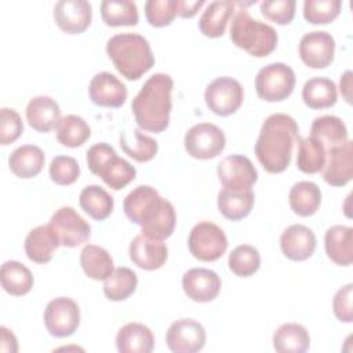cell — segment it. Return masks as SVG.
<instances>
[{
	"mask_svg": "<svg viewBox=\"0 0 353 353\" xmlns=\"http://www.w3.org/2000/svg\"><path fill=\"white\" fill-rule=\"evenodd\" d=\"M299 139L296 121L290 114L273 113L263 121L254 152L268 172L280 174L290 165Z\"/></svg>",
	"mask_w": 353,
	"mask_h": 353,
	"instance_id": "1",
	"label": "cell"
},
{
	"mask_svg": "<svg viewBox=\"0 0 353 353\" xmlns=\"http://www.w3.org/2000/svg\"><path fill=\"white\" fill-rule=\"evenodd\" d=\"M174 80L170 74L154 73L134 97L131 109L141 130L161 132L170 124Z\"/></svg>",
	"mask_w": 353,
	"mask_h": 353,
	"instance_id": "2",
	"label": "cell"
},
{
	"mask_svg": "<svg viewBox=\"0 0 353 353\" xmlns=\"http://www.w3.org/2000/svg\"><path fill=\"white\" fill-rule=\"evenodd\" d=\"M106 54L127 80H138L154 65L149 41L139 33H119L106 43Z\"/></svg>",
	"mask_w": 353,
	"mask_h": 353,
	"instance_id": "3",
	"label": "cell"
},
{
	"mask_svg": "<svg viewBox=\"0 0 353 353\" xmlns=\"http://www.w3.org/2000/svg\"><path fill=\"white\" fill-rule=\"evenodd\" d=\"M232 43L255 58H263L277 47V32L273 26L254 19L241 7L236 10L230 26Z\"/></svg>",
	"mask_w": 353,
	"mask_h": 353,
	"instance_id": "4",
	"label": "cell"
},
{
	"mask_svg": "<svg viewBox=\"0 0 353 353\" xmlns=\"http://www.w3.org/2000/svg\"><path fill=\"white\" fill-rule=\"evenodd\" d=\"M85 160L90 171L113 190L125 188L137 176L135 167L125 159L119 157L113 146L106 142L92 145L87 150Z\"/></svg>",
	"mask_w": 353,
	"mask_h": 353,
	"instance_id": "5",
	"label": "cell"
},
{
	"mask_svg": "<svg viewBox=\"0 0 353 353\" xmlns=\"http://www.w3.org/2000/svg\"><path fill=\"white\" fill-rule=\"evenodd\" d=\"M295 83L296 77L291 66L283 62H273L256 73L255 91L263 101L280 102L292 94Z\"/></svg>",
	"mask_w": 353,
	"mask_h": 353,
	"instance_id": "6",
	"label": "cell"
},
{
	"mask_svg": "<svg viewBox=\"0 0 353 353\" xmlns=\"http://www.w3.org/2000/svg\"><path fill=\"white\" fill-rule=\"evenodd\" d=\"M188 247L196 259L214 262L226 252L228 237L216 223L203 221L192 228L188 237Z\"/></svg>",
	"mask_w": 353,
	"mask_h": 353,
	"instance_id": "7",
	"label": "cell"
},
{
	"mask_svg": "<svg viewBox=\"0 0 353 353\" xmlns=\"http://www.w3.org/2000/svg\"><path fill=\"white\" fill-rule=\"evenodd\" d=\"M183 143L189 156L199 160H210L222 153L226 138L218 125L212 123H199L188 130Z\"/></svg>",
	"mask_w": 353,
	"mask_h": 353,
	"instance_id": "8",
	"label": "cell"
},
{
	"mask_svg": "<svg viewBox=\"0 0 353 353\" xmlns=\"http://www.w3.org/2000/svg\"><path fill=\"white\" fill-rule=\"evenodd\" d=\"M208 109L218 116H230L239 110L244 99V90L240 81L222 76L212 80L204 92Z\"/></svg>",
	"mask_w": 353,
	"mask_h": 353,
	"instance_id": "9",
	"label": "cell"
},
{
	"mask_svg": "<svg viewBox=\"0 0 353 353\" xmlns=\"http://www.w3.org/2000/svg\"><path fill=\"white\" fill-rule=\"evenodd\" d=\"M43 319L50 335L66 338L74 334L80 325V309L72 298L58 296L47 303Z\"/></svg>",
	"mask_w": 353,
	"mask_h": 353,
	"instance_id": "10",
	"label": "cell"
},
{
	"mask_svg": "<svg viewBox=\"0 0 353 353\" xmlns=\"http://www.w3.org/2000/svg\"><path fill=\"white\" fill-rule=\"evenodd\" d=\"M50 225L63 247L83 245L91 237L90 223L73 207L58 208L52 214Z\"/></svg>",
	"mask_w": 353,
	"mask_h": 353,
	"instance_id": "11",
	"label": "cell"
},
{
	"mask_svg": "<svg viewBox=\"0 0 353 353\" xmlns=\"http://www.w3.org/2000/svg\"><path fill=\"white\" fill-rule=\"evenodd\" d=\"M205 330L193 319L174 321L165 332V343L174 353H196L205 345Z\"/></svg>",
	"mask_w": 353,
	"mask_h": 353,
	"instance_id": "12",
	"label": "cell"
},
{
	"mask_svg": "<svg viewBox=\"0 0 353 353\" xmlns=\"http://www.w3.org/2000/svg\"><path fill=\"white\" fill-rule=\"evenodd\" d=\"M218 178L223 188L232 190H247L258 181V172L252 161L243 154L223 157L216 167Z\"/></svg>",
	"mask_w": 353,
	"mask_h": 353,
	"instance_id": "13",
	"label": "cell"
},
{
	"mask_svg": "<svg viewBox=\"0 0 353 353\" xmlns=\"http://www.w3.org/2000/svg\"><path fill=\"white\" fill-rule=\"evenodd\" d=\"M299 57L312 69H324L334 61L335 40L324 30L305 33L299 41Z\"/></svg>",
	"mask_w": 353,
	"mask_h": 353,
	"instance_id": "14",
	"label": "cell"
},
{
	"mask_svg": "<svg viewBox=\"0 0 353 353\" xmlns=\"http://www.w3.org/2000/svg\"><path fill=\"white\" fill-rule=\"evenodd\" d=\"M164 197L149 185H139L132 189L123 201V210L127 218L139 226L150 221L160 208Z\"/></svg>",
	"mask_w": 353,
	"mask_h": 353,
	"instance_id": "15",
	"label": "cell"
},
{
	"mask_svg": "<svg viewBox=\"0 0 353 353\" xmlns=\"http://www.w3.org/2000/svg\"><path fill=\"white\" fill-rule=\"evenodd\" d=\"M323 178L331 186H345L353 178V142L346 141L342 145L325 150V163Z\"/></svg>",
	"mask_w": 353,
	"mask_h": 353,
	"instance_id": "16",
	"label": "cell"
},
{
	"mask_svg": "<svg viewBox=\"0 0 353 353\" xmlns=\"http://www.w3.org/2000/svg\"><path fill=\"white\" fill-rule=\"evenodd\" d=\"M92 7L85 0H59L54 7V21L68 34H80L91 23Z\"/></svg>",
	"mask_w": 353,
	"mask_h": 353,
	"instance_id": "17",
	"label": "cell"
},
{
	"mask_svg": "<svg viewBox=\"0 0 353 353\" xmlns=\"http://www.w3.org/2000/svg\"><path fill=\"white\" fill-rule=\"evenodd\" d=\"M127 87L109 72L97 73L88 85V95L94 105L102 108H120L127 99Z\"/></svg>",
	"mask_w": 353,
	"mask_h": 353,
	"instance_id": "18",
	"label": "cell"
},
{
	"mask_svg": "<svg viewBox=\"0 0 353 353\" xmlns=\"http://www.w3.org/2000/svg\"><path fill=\"white\" fill-rule=\"evenodd\" d=\"M219 276L205 268H192L182 276V288L194 302H211L221 292Z\"/></svg>",
	"mask_w": 353,
	"mask_h": 353,
	"instance_id": "19",
	"label": "cell"
},
{
	"mask_svg": "<svg viewBox=\"0 0 353 353\" xmlns=\"http://www.w3.org/2000/svg\"><path fill=\"white\" fill-rule=\"evenodd\" d=\"M316 236L312 229L305 225H290L280 236V248L285 258L291 261H306L314 254Z\"/></svg>",
	"mask_w": 353,
	"mask_h": 353,
	"instance_id": "20",
	"label": "cell"
},
{
	"mask_svg": "<svg viewBox=\"0 0 353 353\" xmlns=\"http://www.w3.org/2000/svg\"><path fill=\"white\" fill-rule=\"evenodd\" d=\"M130 259L143 270H156L161 268L168 256V250L163 240H152L143 234L132 239L128 248Z\"/></svg>",
	"mask_w": 353,
	"mask_h": 353,
	"instance_id": "21",
	"label": "cell"
},
{
	"mask_svg": "<svg viewBox=\"0 0 353 353\" xmlns=\"http://www.w3.org/2000/svg\"><path fill=\"white\" fill-rule=\"evenodd\" d=\"M26 120L39 132H48L61 120V108L48 95L33 97L26 106Z\"/></svg>",
	"mask_w": 353,
	"mask_h": 353,
	"instance_id": "22",
	"label": "cell"
},
{
	"mask_svg": "<svg viewBox=\"0 0 353 353\" xmlns=\"http://www.w3.org/2000/svg\"><path fill=\"white\" fill-rule=\"evenodd\" d=\"M59 245L61 243L50 223L32 229L25 239L26 256L36 263L50 262Z\"/></svg>",
	"mask_w": 353,
	"mask_h": 353,
	"instance_id": "23",
	"label": "cell"
},
{
	"mask_svg": "<svg viewBox=\"0 0 353 353\" xmlns=\"http://www.w3.org/2000/svg\"><path fill=\"white\" fill-rule=\"evenodd\" d=\"M327 256L339 266H349L353 261V229L345 225H334L324 234Z\"/></svg>",
	"mask_w": 353,
	"mask_h": 353,
	"instance_id": "24",
	"label": "cell"
},
{
	"mask_svg": "<svg viewBox=\"0 0 353 353\" xmlns=\"http://www.w3.org/2000/svg\"><path fill=\"white\" fill-rule=\"evenodd\" d=\"M116 347L120 353H150L154 347L153 332L141 323H127L117 331Z\"/></svg>",
	"mask_w": 353,
	"mask_h": 353,
	"instance_id": "25",
	"label": "cell"
},
{
	"mask_svg": "<svg viewBox=\"0 0 353 353\" xmlns=\"http://www.w3.org/2000/svg\"><path fill=\"white\" fill-rule=\"evenodd\" d=\"M234 1H211L199 19L200 32L211 39L221 37L236 12Z\"/></svg>",
	"mask_w": 353,
	"mask_h": 353,
	"instance_id": "26",
	"label": "cell"
},
{
	"mask_svg": "<svg viewBox=\"0 0 353 353\" xmlns=\"http://www.w3.org/2000/svg\"><path fill=\"white\" fill-rule=\"evenodd\" d=\"M44 152L36 145H22L14 149L8 157L11 172L22 179L39 175L44 167Z\"/></svg>",
	"mask_w": 353,
	"mask_h": 353,
	"instance_id": "27",
	"label": "cell"
},
{
	"mask_svg": "<svg viewBox=\"0 0 353 353\" xmlns=\"http://www.w3.org/2000/svg\"><path fill=\"white\" fill-rule=\"evenodd\" d=\"M273 347L279 353H305L310 347L309 331L298 323L281 324L273 334Z\"/></svg>",
	"mask_w": 353,
	"mask_h": 353,
	"instance_id": "28",
	"label": "cell"
},
{
	"mask_svg": "<svg viewBox=\"0 0 353 353\" xmlns=\"http://www.w3.org/2000/svg\"><path fill=\"white\" fill-rule=\"evenodd\" d=\"M255 196L251 189L232 190L223 188L218 193V210L229 221L245 218L254 207Z\"/></svg>",
	"mask_w": 353,
	"mask_h": 353,
	"instance_id": "29",
	"label": "cell"
},
{
	"mask_svg": "<svg viewBox=\"0 0 353 353\" xmlns=\"http://www.w3.org/2000/svg\"><path fill=\"white\" fill-rule=\"evenodd\" d=\"M302 99L310 109L331 108L338 99L336 85L331 79L321 76L312 77L303 84Z\"/></svg>",
	"mask_w": 353,
	"mask_h": 353,
	"instance_id": "30",
	"label": "cell"
},
{
	"mask_svg": "<svg viewBox=\"0 0 353 353\" xmlns=\"http://www.w3.org/2000/svg\"><path fill=\"white\" fill-rule=\"evenodd\" d=\"M288 201L291 210L299 216H310L321 204V190L310 181H299L290 189Z\"/></svg>",
	"mask_w": 353,
	"mask_h": 353,
	"instance_id": "31",
	"label": "cell"
},
{
	"mask_svg": "<svg viewBox=\"0 0 353 353\" xmlns=\"http://www.w3.org/2000/svg\"><path fill=\"white\" fill-rule=\"evenodd\" d=\"M310 137L316 138L327 150L347 141V128L342 119L324 114L313 120L310 125Z\"/></svg>",
	"mask_w": 353,
	"mask_h": 353,
	"instance_id": "32",
	"label": "cell"
},
{
	"mask_svg": "<svg viewBox=\"0 0 353 353\" xmlns=\"http://www.w3.org/2000/svg\"><path fill=\"white\" fill-rule=\"evenodd\" d=\"M3 290L14 296L26 295L33 287V274L29 268L18 261H7L0 269Z\"/></svg>",
	"mask_w": 353,
	"mask_h": 353,
	"instance_id": "33",
	"label": "cell"
},
{
	"mask_svg": "<svg viewBox=\"0 0 353 353\" xmlns=\"http://www.w3.org/2000/svg\"><path fill=\"white\" fill-rule=\"evenodd\" d=\"M80 265L92 280H105L114 270L113 259L108 250L95 244H85L80 252Z\"/></svg>",
	"mask_w": 353,
	"mask_h": 353,
	"instance_id": "34",
	"label": "cell"
},
{
	"mask_svg": "<svg viewBox=\"0 0 353 353\" xmlns=\"http://www.w3.org/2000/svg\"><path fill=\"white\" fill-rule=\"evenodd\" d=\"M81 210L95 221L106 219L113 211V197L99 185H88L79 194Z\"/></svg>",
	"mask_w": 353,
	"mask_h": 353,
	"instance_id": "35",
	"label": "cell"
},
{
	"mask_svg": "<svg viewBox=\"0 0 353 353\" xmlns=\"http://www.w3.org/2000/svg\"><path fill=\"white\" fill-rule=\"evenodd\" d=\"M138 285V277L134 270L125 266L116 268L103 281V294L109 301L120 302L130 298Z\"/></svg>",
	"mask_w": 353,
	"mask_h": 353,
	"instance_id": "36",
	"label": "cell"
},
{
	"mask_svg": "<svg viewBox=\"0 0 353 353\" xmlns=\"http://www.w3.org/2000/svg\"><path fill=\"white\" fill-rule=\"evenodd\" d=\"M55 134L61 145L79 148L91 137V128L83 117L77 114H66L58 121Z\"/></svg>",
	"mask_w": 353,
	"mask_h": 353,
	"instance_id": "37",
	"label": "cell"
},
{
	"mask_svg": "<svg viewBox=\"0 0 353 353\" xmlns=\"http://www.w3.org/2000/svg\"><path fill=\"white\" fill-rule=\"evenodd\" d=\"M101 17L108 26H135L139 21L138 8L130 0H103L101 3Z\"/></svg>",
	"mask_w": 353,
	"mask_h": 353,
	"instance_id": "38",
	"label": "cell"
},
{
	"mask_svg": "<svg viewBox=\"0 0 353 353\" xmlns=\"http://www.w3.org/2000/svg\"><path fill=\"white\" fill-rule=\"evenodd\" d=\"M175 223L176 214L174 205L164 199L154 216L141 226V234L152 240H165L172 234Z\"/></svg>",
	"mask_w": 353,
	"mask_h": 353,
	"instance_id": "39",
	"label": "cell"
},
{
	"mask_svg": "<svg viewBox=\"0 0 353 353\" xmlns=\"http://www.w3.org/2000/svg\"><path fill=\"white\" fill-rule=\"evenodd\" d=\"M120 146L125 154L139 163L152 160L159 150L157 142L152 137L145 135L141 130H132V135L120 132Z\"/></svg>",
	"mask_w": 353,
	"mask_h": 353,
	"instance_id": "40",
	"label": "cell"
},
{
	"mask_svg": "<svg viewBox=\"0 0 353 353\" xmlns=\"http://www.w3.org/2000/svg\"><path fill=\"white\" fill-rule=\"evenodd\" d=\"M325 163V149L313 137H306L298 142L296 167L305 174L320 172Z\"/></svg>",
	"mask_w": 353,
	"mask_h": 353,
	"instance_id": "41",
	"label": "cell"
},
{
	"mask_svg": "<svg viewBox=\"0 0 353 353\" xmlns=\"http://www.w3.org/2000/svg\"><path fill=\"white\" fill-rule=\"evenodd\" d=\"M229 269L239 277L252 276L261 266V255L258 250L250 244L237 245L228 259Z\"/></svg>",
	"mask_w": 353,
	"mask_h": 353,
	"instance_id": "42",
	"label": "cell"
},
{
	"mask_svg": "<svg viewBox=\"0 0 353 353\" xmlns=\"http://www.w3.org/2000/svg\"><path fill=\"white\" fill-rule=\"evenodd\" d=\"M341 8V0H305L303 18L313 25H325L339 15Z\"/></svg>",
	"mask_w": 353,
	"mask_h": 353,
	"instance_id": "43",
	"label": "cell"
},
{
	"mask_svg": "<svg viewBox=\"0 0 353 353\" xmlns=\"http://www.w3.org/2000/svg\"><path fill=\"white\" fill-rule=\"evenodd\" d=\"M50 178L54 183L68 186L74 183L80 175V167L74 157L55 156L50 163Z\"/></svg>",
	"mask_w": 353,
	"mask_h": 353,
	"instance_id": "44",
	"label": "cell"
},
{
	"mask_svg": "<svg viewBox=\"0 0 353 353\" xmlns=\"http://www.w3.org/2000/svg\"><path fill=\"white\" fill-rule=\"evenodd\" d=\"M178 0H148L145 3V17L154 28L170 25L176 17Z\"/></svg>",
	"mask_w": 353,
	"mask_h": 353,
	"instance_id": "45",
	"label": "cell"
},
{
	"mask_svg": "<svg viewBox=\"0 0 353 353\" xmlns=\"http://www.w3.org/2000/svg\"><path fill=\"white\" fill-rule=\"evenodd\" d=\"M23 132V123L19 113L11 108L0 110V143L10 145L15 142Z\"/></svg>",
	"mask_w": 353,
	"mask_h": 353,
	"instance_id": "46",
	"label": "cell"
},
{
	"mask_svg": "<svg viewBox=\"0 0 353 353\" xmlns=\"http://www.w3.org/2000/svg\"><path fill=\"white\" fill-rule=\"evenodd\" d=\"M295 0H276V1H262L261 12L269 21L277 25H288L295 17Z\"/></svg>",
	"mask_w": 353,
	"mask_h": 353,
	"instance_id": "47",
	"label": "cell"
},
{
	"mask_svg": "<svg viewBox=\"0 0 353 353\" xmlns=\"http://www.w3.org/2000/svg\"><path fill=\"white\" fill-rule=\"evenodd\" d=\"M352 294H353V284L349 283V284L341 287L336 291V294L332 299L334 314L342 323H352L353 321Z\"/></svg>",
	"mask_w": 353,
	"mask_h": 353,
	"instance_id": "48",
	"label": "cell"
},
{
	"mask_svg": "<svg viewBox=\"0 0 353 353\" xmlns=\"http://www.w3.org/2000/svg\"><path fill=\"white\" fill-rule=\"evenodd\" d=\"M204 0H178V8H176V15L182 18H192L197 14V11L201 8L204 4Z\"/></svg>",
	"mask_w": 353,
	"mask_h": 353,
	"instance_id": "49",
	"label": "cell"
},
{
	"mask_svg": "<svg viewBox=\"0 0 353 353\" xmlns=\"http://www.w3.org/2000/svg\"><path fill=\"white\" fill-rule=\"evenodd\" d=\"M0 349L4 353H17L18 352V342L15 335L7 328L0 327Z\"/></svg>",
	"mask_w": 353,
	"mask_h": 353,
	"instance_id": "50",
	"label": "cell"
},
{
	"mask_svg": "<svg viewBox=\"0 0 353 353\" xmlns=\"http://www.w3.org/2000/svg\"><path fill=\"white\" fill-rule=\"evenodd\" d=\"M339 90L342 97L345 98V101L347 103L352 102V72L346 70L342 76H341V81H339Z\"/></svg>",
	"mask_w": 353,
	"mask_h": 353,
	"instance_id": "51",
	"label": "cell"
}]
</instances>
